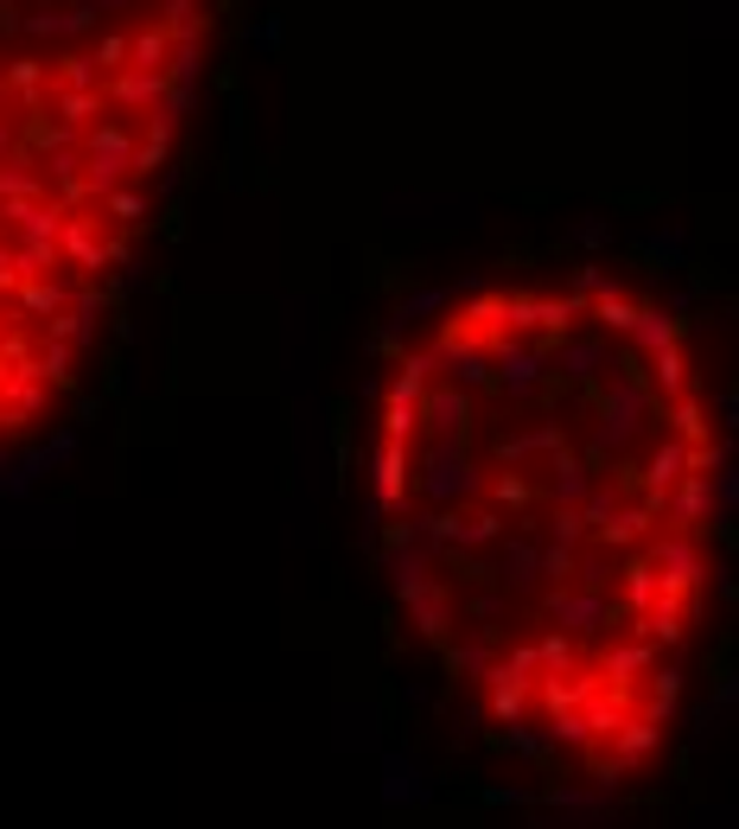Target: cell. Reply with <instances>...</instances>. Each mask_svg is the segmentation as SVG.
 Returning a JSON list of instances; mask_svg holds the SVG:
<instances>
[{"label":"cell","instance_id":"7a4b0ae2","mask_svg":"<svg viewBox=\"0 0 739 829\" xmlns=\"http://www.w3.org/2000/svg\"><path fill=\"white\" fill-rule=\"evenodd\" d=\"M211 27L217 0H0V467L90 377Z\"/></svg>","mask_w":739,"mask_h":829},{"label":"cell","instance_id":"6da1fadb","mask_svg":"<svg viewBox=\"0 0 739 829\" xmlns=\"http://www.w3.org/2000/svg\"><path fill=\"white\" fill-rule=\"evenodd\" d=\"M701 351L618 275L491 282L377 389L370 523L414 638L491 734L586 785L682 715L720 536Z\"/></svg>","mask_w":739,"mask_h":829}]
</instances>
